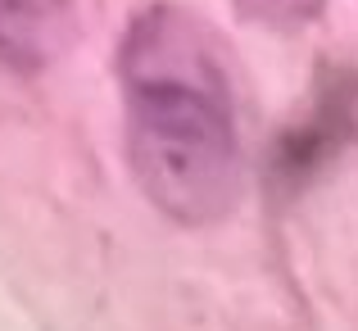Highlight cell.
Instances as JSON below:
<instances>
[{
  "mask_svg": "<svg viewBox=\"0 0 358 331\" xmlns=\"http://www.w3.org/2000/svg\"><path fill=\"white\" fill-rule=\"evenodd\" d=\"M241 18L268 27V32H299L327 9V0H231Z\"/></svg>",
  "mask_w": 358,
  "mask_h": 331,
  "instance_id": "3",
  "label": "cell"
},
{
  "mask_svg": "<svg viewBox=\"0 0 358 331\" xmlns=\"http://www.w3.org/2000/svg\"><path fill=\"white\" fill-rule=\"evenodd\" d=\"M118 87L141 195L182 227L227 218L245 191V146L213 27L173 0L145 5L118 45Z\"/></svg>",
  "mask_w": 358,
  "mask_h": 331,
  "instance_id": "1",
  "label": "cell"
},
{
  "mask_svg": "<svg viewBox=\"0 0 358 331\" xmlns=\"http://www.w3.org/2000/svg\"><path fill=\"white\" fill-rule=\"evenodd\" d=\"M78 36L73 0H0V69L45 73L69 55Z\"/></svg>",
  "mask_w": 358,
  "mask_h": 331,
  "instance_id": "2",
  "label": "cell"
}]
</instances>
